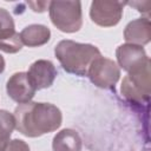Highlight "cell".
I'll return each instance as SVG.
<instances>
[{
	"label": "cell",
	"instance_id": "6da1fadb",
	"mask_svg": "<svg viewBox=\"0 0 151 151\" xmlns=\"http://www.w3.org/2000/svg\"><path fill=\"white\" fill-rule=\"evenodd\" d=\"M15 129L24 136L37 138L55 131L63 122L61 111L50 103L29 101L14 110Z\"/></svg>",
	"mask_w": 151,
	"mask_h": 151
},
{
	"label": "cell",
	"instance_id": "3957f363",
	"mask_svg": "<svg viewBox=\"0 0 151 151\" xmlns=\"http://www.w3.org/2000/svg\"><path fill=\"white\" fill-rule=\"evenodd\" d=\"M48 13L52 24L64 33H74L81 28L80 1H50Z\"/></svg>",
	"mask_w": 151,
	"mask_h": 151
},
{
	"label": "cell",
	"instance_id": "ba28073f",
	"mask_svg": "<svg viewBox=\"0 0 151 151\" xmlns=\"http://www.w3.org/2000/svg\"><path fill=\"white\" fill-rule=\"evenodd\" d=\"M22 48L20 34L15 31L12 15L5 8H0V51L5 53H18Z\"/></svg>",
	"mask_w": 151,
	"mask_h": 151
},
{
	"label": "cell",
	"instance_id": "30bf717a",
	"mask_svg": "<svg viewBox=\"0 0 151 151\" xmlns=\"http://www.w3.org/2000/svg\"><path fill=\"white\" fill-rule=\"evenodd\" d=\"M26 73L29 83L35 88V91L52 86L58 74L53 63L45 59L34 61Z\"/></svg>",
	"mask_w": 151,
	"mask_h": 151
},
{
	"label": "cell",
	"instance_id": "5b68a950",
	"mask_svg": "<svg viewBox=\"0 0 151 151\" xmlns=\"http://www.w3.org/2000/svg\"><path fill=\"white\" fill-rule=\"evenodd\" d=\"M86 76L96 86L111 88L120 78V68L113 60L100 55L92 61Z\"/></svg>",
	"mask_w": 151,
	"mask_h": 151
},
{
	"label": "cell",
	"instance_id": "8992f818",
	"mask_svg": "<svg viewBox=\"0 0 151 151\" xmlns=\"http://www.w3.org/2000/svg\"><path fill=\"white\" fill-rule=\"evenodd\" d=\"M126 2L123 1H109V0H94L90 7L91 20L101 27L116 26L122 17L124 6Z\"/></svg>",
	"mask_w": 151,
	"mask_h": 151
},
{
	"label": "cell",
	"instance_id": "e0dca14e",
	"mask_svg": "<svg viewBox=\"0 0 151 151\" xmlns=\"http://www.w3.org/2000/svg\"><path fill=\"white\" fill-rule=\"evenodd\" d=\"M27 4L32 8V11L38 12V13H41V12H45L46 8H48L50 1H47V2L46 1H29Z\"/></svg>",
	"mask_w": 151,
	"mask_h": 151
},
{
	"label": "cell",
	"instance_id": "7c38bea8",
	"mask_svg": "<svg viewBox=\"0 0 151 151\" xmlns=\"http://www.w3.org/2000/svg\"><path fill=\"white\" fill-rule=\"evenodd\" d=\"M51 39V31L47 26L33 24L26 26L20 32V40L22 45L28 47H39L47 44Z\"/></svg>",
	"mask_w": 151,
	"mask_h": 151
},
{
	"label": "cell",
	"instance_id": "5bb4252c",
	"mask_svg": "<svg viewBox=\"0 0 151 151\" xmlns=\"http://www.w3.org/2000/svg\"><path fill=\"white\" fill-rule=\"evenodd\" d=\"M14 129H15L14 116L6 110H0V145L7 146Z\"/></svg>",
	"mask_w": 151,
	"mask_h": 151
},
{
	"label": "cell",
	"instance_id": "4fadbf2b",
	"mask_svg": "<svg viewBox=\"0 0 151 151\" xmlns=\"http://www.w3.org/2000/svg\"><path fill=\"white\" fill-rule=\"evenodd\" d=\"M81 138L76 130L64 129L59 131L52 142L53 151H81Z\"/></svg>",
	"mask_w": 151,
	"mask_h": 151
},
{
	"label": "cell",
	"instance_id": "8fae6325",
	"mask_svg": "<svg viewBox=\"0 0 151 151\" xmlns=\"http://www.w3.org/2000/svg\"><path fill=\"white\" fill-rule=\"evenodd\" d=\"M124 39L126 44L144 46L151 39V25L149 18H138L130 21L124 29Z\"/></svg>",
	"mask_w": 151,
	"mask_h": 151
},
{
	"label": "cell",
	"instance_id": "7a4b0ae2",
	"mask_svg": "<svg viewBox=\"0 0 151 151\" xmlns=\"http://www.w3.org/2000/svg\"><path fill=\"white\" fill-rule=\"evenodd\" d=\"M54 55L67 73L84 77L92 61L101 54L98 47L92 44L61 40L54 47Z\"/></svg>",
	"mask_w": 151,
	"mask_h": 151
},
{
	"label": "cell",
	"instance_id": "9a60e30c",
	"mask_svg": "<svg viewBox=\"0 0 151 151\" xmlns=\"http://www.w3.org/2000/svg\"><path fill=\"white\" fill-rule=\"evenodd\" d=\"M5 151H29V146L26 142L21 139H13L9 140Z\"/></svg>",
	"mask_w": 151,
	"mask_h": 151
},
{
	"label": "cell",
	"instance_id": "52a82bcc",
	"mask_svg": "<svg viewBox=\"0 0 151 151\" xmlns=\"http://www.w3.org/2000/svg\"><path fill=\"white\" fill-rule=\"evenodd\" d=\"M116 57L118 66L126 71L127 74L137 72L150 64V58L147 57L145 50L143 46L138 45L123 44L118 46L116 50Z\"/></svg>",
	"mask_w": 151,
	"mask_h": 151
},
{
	"label": "cell",
	"instance_id": "d6986e66",
	"mask_svg": "<svg viewBox=\"0 0 151 151\" xmlns=\"http://www.w3.org/2000/svg\"><path fill=\"white\" fill-rule=\"evenodd\" d=\"M6 150V146H2V145H0V151H5Z\"/></svg>",
	"mask_w": 151,
	"mask_h": 151
},
{
	"label": "cell",
	"instance_id": "277c9868",
	"mask_svg": "<svg viewBox=\"0 0 151 151\" xmlns=\"http://www.w3.org/2000/svg\"><path fill=\"white\" fill-rule=\"evenodd\" d=\"M120 91L124 98H126L130 103L133 104L147 103L151 93L150 64H147L137 72L129 73L123 79Z\"/></svg>",
	"mask_w": 151,
	"mask_h": 151
},
{
	"label": "cell",
	"instance_id": "ac0fdd59",
	"mask_svg": "<svg viewBox=\"0 0 151 151\" xmlns=\"http://www.w3.org/2000/svg\"><path fill=\"white\" fill-rule=\"evenodd\" d=\"M4 71H5V59H4V57L0 54V74H1Z\"/></svg>",
	"mask_w": 151,
	"mask_h": 151
},
{
	"label": "cell",
	"instance_id": "2e32d148",
	"mask_svg": "<svg viewBox=\"0 0 151 151\" xmlns=\"http://www.w3.org/2000/svg\"><path fill=\"white\" fill-rule=\"evenodd\" d=\"M126 5L134 7L138 12L144 13L146 15H149V13H150V7H151L150 1H132V2H126Z\"/></svg>",
	"mask_w": 151,
	"mask_h": 151
},
{
	"label": "cell",
	"instance_id": "9c48e42d",
	"mask_svg": "<svg viewBox=\"0 0 151 151\" xmlns=\"http://www.w3.org/2000/svg\"><path fill=\"white\" fill-rule=\"evenodd\" d=\"M6 92L12 100L20 105L32 101L37 91L29 83L26 72H17L7 80Z\"/></svg>",
	"mask_w": 151,
	"mask_h": 151
}]
</instances>
